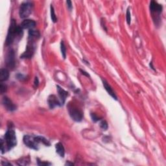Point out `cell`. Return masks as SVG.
Instances as JSON below:
<instances>
[{
    "mask_svg": "<svg viewBox=\"0 0 166 166\" xmlns=\"http://www.w3.org/2000/svg\"><path fill=\"white\" fill-rule=\"evenodd\" d=\"M23 143L26 146L34 150L39 149V144L42 143L45 146H50V142L47 139L41 136H30L25 135L23 138Z\"/></svg>",
    "mask_w": 166,
    "mask_h": 166,
    "instance_id": "cell-1",
    "label": "cell"
},
{
    "mask_svg": "<svg viewBox=\"0 0 166 166\" xmlns=\"http://www.w3.org/2000/svg\"><path fill=\"white\" fill-rule=\"evenodd\" d=\"M5 139V144L4 141L1 140V153L3 154L5 150L9 151L10 149H12L14 147H15L17 144V139H16V133L14 130L12 129H9L7 130L4 136Z\"/></svg>",
    "mask_w": 166,
    "mask_h": 166,
    "instance_id": "cell-2",
    "label": "cell"
},
{
    "mask_svg": "<svg viewBox=\"0 0 166 166\" xmlns=\"http://www.w3.org/2000/svg\"><path fill=\"white\" fill-rule=\"evenodd\" d=\"M22 34L23 29H21L20 26H17L14 20H12L6 39L7 45H11L15 39H17L18 37H21Z\"/></svg>",
    "mask_w": 166,
    "mask_h": 166,
    "instance_id": "cell-3",
    "label": "cell"
},
{
    "mask_svg": "<svg viewBox=\"0 0 166 166\" xmlns=\"http://www.w3.org/2000/svg\"><path fill=\"white\" fill-rule=\"evenodd\" d=\"M33 9V4L31 1H25L21 3L19 10V15L21 18H26L31 14Z\"/></svg>",
    "mask_w": 166,
    "mask_h": 166,
    "instance_id": "cell-4",
    "label": "cell"
},
{
    "mask_svg": "<svg viewBox=\"0 0 166 166\" xmlns=\"http://www.w3.org/2000/svg\"><path fill=\"white\" fill-rule=\"evenodd\" d=\"M163 7L162 5H160L157 2L152 1L150 3V10L152 14V17L153 18L155 17L156 18L154 19V21H158V20L160 19L159 15L161 14L162 12Z\"/></svg>",
    "mask_w": 166,
    "mask_h": 166,
    "instance_id": "cell-5",
    "label": "cell"
},
{
    "mask_svg": "<svg viewBox=\"0 0 166 166\" xmlns=\"http://www.w3.org/2000/svg\"><path fill=\"white\" fill-rule=\"evenodd\" d=\"M68 111L70 116L73 120L77 122H80L83 120V113L82 112V111L75 107V106L70 107Z\"/></svg>",
    "mask_w": 166,
    "mask_h": 166,
    "instance_id": "cell-6",
    "label": "cell"
},
{
    "mask_svg": "<svg viewBox=\"0 0 166 166\" xmlns=\"http://www.w3.org/2000/svg\"><path fill=\"white\" fill-rule=\"evenodd\" d=\"M34 52V45H33V40L29 41L25 52L20 56L21 59H31Z\"/></svg>",
    "mask_w": 166,
    "mask_h": 166,
    "instance_id": "cell-7",
    "label": "cell"
},
{
    "mask_svg": "<svg viewBox=\"0 0 166 166\" xmlns=\"http://www.w3.org/2000/svg\"><path fill=\"white\" fill-rule=\"evenodd\" d=\"M7 66L10 69H14L15 66V55L14 51L13 50H10L8 53L6 58Z\"/></svg>",
    "mask_w": 166,
    "mask_h": 166,
    "instance_id": "cell-8",
    "label": "cell"
},
{
    "mask_svg": "<svg viewBox=\"0 0 166 166\" xmlns=\"http://www.w3.org/2000/svg\"><path fill=\"white\" fill-rule=\"evenodd\" d=\"M48 103L49 107H50V108H51V109H53V108L56 107H58V106L62 105L61 101H59L58 99V98H57L55 95H51V96H49L48 99Z\"/></svg>",
    "mask_w": 166,
    "mask_h": 166,
    "instance_id": "cell-9",
    "label": "cell"
},
{
    "mask_svg": "<svg viewBox=\"0 0 166 166\" xmlns=\"http://www.w3.org/2000/svg\"><path fill=\"white\" fill-rule=\"evenodd\" d=\"M2 103L4 107L6 108V109L7 110L12 112L16 110V106L12 102V101L7 97H4L3 98Z\"/></svg>",
    "mask_w": 166,
    "mask_h": 166,
    "instance_id": "cell-10",
    "label": "cell"
},
{
    "mask_svg": "<svg viewBox=\"0 0 166 166\" xmlns=\"http://www.w3.org/2000/svg\"><path fill=\"white\" fill-rule=\"evenodd\" d=\"M21 28V29H32L35 26H36V22L34 20H28V19H26V20H24L20 24Z\"/></svg>",
    "mask_w": 166,
    "mask_h": 166,
    "instance_id": "cell-11",
    "label": "cell"
},
{
    "mask_svg": "<svg viewBox=\"0 0 166 166\" xmlns=\"http://www.w3.org/2000/svg\"><path fill=\"white\" fill-rule=\"evenodd\" d=\"M56 89H57V92H58L60 99H61V102L62 103V105H63L64 104L65 101H66L67 97L68 96L69 93L68 92H66V90H64V89H62L61 87H60L59 86H56Z\"/></svg>",
    "mask_w": 166,
    "mask_h": 166,
    "instance_id": "cell-12",
    "label": "cell"
},
{
    "mask_svg": "<svg viewBox=\"0 0 166 166\" xmlns=\"http://www.w3.org/2000/svg\"><path fill=\"white\" fill-rule=\"evenodd\" d=\"M102 81H103V86H104V88H105L106 91L108 92V94H109L112 97H113L115 100L118 99V98H117V96H116V95L115 94V92H114L113 89L112 88V87L109 85V84H108V83L107 82V81H106L105 79L104 80L102 79Z\"/></svg>",
    "mask_w": 166,
    "mask_h": 166,
    "instance_id": "cell-13",
    "label": "cell"
},
{
    "mask_svg": "<svg viewBox=\"0 0 166 166\" xmlns=\"http://www.w3.org/2000/svg\"><path fill=\"white\" fill-rule=\"evenodd\" d=\"M9 77V72L7 69L3 68L0 71V81L3 82L8 80Z\"/></svg>",
    "mask_w": 166,
    "mask_h": 166,
    "instance_id": "cell-14",
    "label": "cell"
},
{
    "mask_svg": "<svg viewBox=\"0 0 166 166\" xmlns=\"http://www.w3.org/2000/svg\"><path fill=\"white\" fill-rule=\"evenodd\" d=\"M56 152L60 156L64 158L65 155V149L63 145L61 143H57L55 145Z\"/></svg>",
    "mask_w": 166,
    "mask_h": 166,
    "instance_id": "cell-15",
    "label": "cell"
},
{
    "mask_svg": "<svg viewBox=\"0 0 166 166\" xmlns=\"http://www.w3.org/2000/svg\"><path fill=\"white\" fill-rule=\"evenodd\" d=\"M40 37V33L38 31L33 29H30L29 31V39L31 40H36Z\"/></svg>",
    "mask_w": 166,
    "mask_h": 166,
    "instance_id": "cell-16",
    "label": "cell"
},
{
    "mask_svg": "<svg viewBox=\"0 0 166 166\" xmlns=\"http://www.w3.org/2000/svg\"><path fill=\"white\" fill-rule=\"evenodd\" d=\"M61 53H62V55L64 57V59H66V46H65L64 42V41H61Z\"/></svg>",
    "mask_w": 166,
    "mask_h": 166,
    "instance_id": "cell-17",
    "label": "cell"
},
{
    "mask_svg": "<svg viewBox=\"0 0 166 166\" xmlns=\"http://www.w3.org/2000/svg\"><path fill=\"white\" fill-rule=\"evenodd\" d=\"M51 20H52L53 22L56 23L57 21V18L55 13V10H54V8L52 6V5H51Z\"/></svg>",
    "mask_w": 166,
    "mask_h": 166,
    "instance_id": "cell-18",
    "label": "cell"
},
{
    "mask_svg": "<svg viewBox=\"0 0 166 166\" xmlns=\"http://www.w3.org/2000/svg\"><path fill=\"white\" fill-rule=\"evenodd\" d=\"M127 22L128 23V25H130V22H131V15H130V9L128 8V9L127 10Z\"/></svg>",
    "mask_w": 166,
    "mask_h": 166,
    "instance_id": "cell-19",
    "label": "cell"
},
{
    "mask_svg": "<svg viewBox=\"0 0 166 166\" xmlns=\"http://www.w3.org/2000/svg\"><path fill=\"white\" fill-rule=\"evenodd\" d=\"M100 127H101V129H102L103 130H107L108 129V127L107 121L103 120L101 122Z\"/></svg>",
    "mask_w": 166,
    "mask_h": 166,
    "instance_id": "cell-20",
    "label": "cell"
},
{
    "mask_svg": "<svg viewBox=\"0 0 166 166\" xmlns=\"http://www.w3.org/2000/svg\"><path fill=\"white\" fill-rule=\"evenodd\" d=\"M0 91H1V94H5L7 92V86L1 83V86H0Z\"/></svg>",
    "mask_w": 166,
    "mask_h": 166,
    "instance_id": "cell-21",
    "label": "cell"
},
{
    "mask_svg": "<svg viewBox=\"0 0 166 166\" xmlns=\"http://www.w3.org/2000/svg\"><path fill=\"white\" fill-rule=\"evenodd\" d=\"M91 118H92V121L94 122H97L98 121H99L101 119L99 117L97 116L96 114H91Z\"/></svg>",
    "mask_w": 166,
    "mask_h": 166,
    "instance_id": "cell-22",
    "label": "cell"
},
{
    "mask_svg": "<svg viewBox=\"0 0 166 166\" xmlns=\"http://www.w3.org/2000/svg\"><path fill=\"white\" fill-rule=\"evenodd\" d=\"M38 165H51L50 163H48V162H43L42 161H40V160L38 159Z\"/></svg>",
    "mask_w": 166,
    "mask_h": 166,
    "instance_id": "cell-23",
    "label": "cell"
},
{
    "mask_svg": "<svg viewBox=\"0 0 166 166\" xmlns=\"http://www.w3.org/2000/svg\"><path fill=\"white\" fill-rule=\"evenodd\" d=\"M39 79H38L37 77H36L34 79V85L35 88H37V87L39 86Z\"/></svg>",
    "mask_w": 166,
    "mask_h": 166,
    "instance_id": "cell-24",
    "label": "cell"
},
{
    "mask_svg": "<svg viewBox=\"0 0 166 166\" xmlns=\"http://www.w3.org/2000/svg\"><path fill=\"white\" fill-rule=\"evenodd\" d=\"M66 3L68 5V8L70 10H72V1H66Z\"/></svg>",
    "mask_w": 166,
    "mask_h": 166,
    "instance_id": "cell-25",
    "label": "cell"
},
{
    "mask_svg": "<svg viewBox=\"0 0 166 166\" xmlns=\"http://www.w3.org/2000/svg\"><path fill=\"white\" fill-rule=\"evenodd\" d=\"M80 72H81V73H82V74L87 76V77H89V76H90L88 73H87L86 72H84V71H83V70H80Z\"/></svg>",
    "mask_w": 166,
    "mask_h": 166,
    "instance_id": "cell-26",
    "label": "cell"
},
{
    "mask_svg": "<svg viewBox=\"0 0 166 166\" xmlns=\"http://www.w3.org/2000/svg\"><path fill=\"white\" fill-rule=\"evenodd\" d=\"M3 165H11L12 164H10V163H2Z\"/></svg>",
    "mask_w": 166,
    "mask_h": 166,
    "instance_id": "cell-27",
    "label": "cell"
},
{
    "mask_svg": "<svg viewBox=\"0 0 166 166\" xmlns=\"http://www.w3.org/2000/svg\"><path fill=\"white\" fill-rule=\"evenodd\" d=\"M66 165H73V163H70V162H67V163H66Z\"/></svg>",
    "mask_w": 166,
    "mask_h": 166,
    "instance_id": "cell-28",
    "label": "cell"
}]
</instances>
